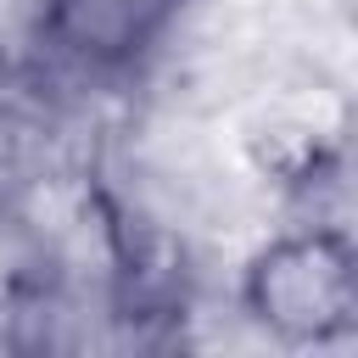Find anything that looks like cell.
<instances>
[{"mask_svg": "<svg viewBox=\"0 0 358 358\" xmlns=\"http://www.w3.org/2000/svg\"><path fill=\"white\" fill-rule=\"evenodd\" d=\"M263 319H296L308 330L341 324L352 308V280H347V257L330 252L324 241L296 246L285 263L268 268V296H263Z\"/></svg>", "mask_w": 358, "mask_h": 358, "instance_id": "cell-1", "label": "cell"}]
</instances>
